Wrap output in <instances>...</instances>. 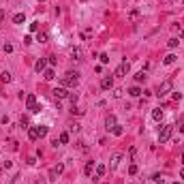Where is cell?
Returning <instances> with one entry per match:
<instances>
[{
  "label": "cell",
  "mask_w": 184,
  "mask_h": 184,
  "mask_svg": "<svg viewBox=\"0 0 184 184\" xmlns=\"http://www.w3.org/2000/svg\"><path fill=\"white\" fill-rule=\"evenodd\" d=\"M77 84H79V73L69 71V73H64V75H62V86L64 88H75Z\"/></svg>",
  "instance_id": "1"
},
{
  "label": "cell",
  "mask_w": 184,
  "mask_h": 184,
  "mask_svg": "<svg viewBox=\"0 0 184 184\" xmlns=\"http://www.w3.org/2000/svg\"><path fill=\"white\" fill-rule=\"evenodd\" d=\"M171 135H173V124H165L159 133V143H167L171 139Z\"/></svg>",
  "instance_id": "2"
},
{
  "label": "cell",
  "mask_w": 184,
  "mask_h": 184,
  "mask_svg": "<svg viewBox=\"0 0 184 184\" xmlns=\"http://www.w3.org/2000/svg\"><path fill=\"white\" fill-rule=\"evenodd\" d=\"M128 69H131V67H128V62L124 60V62H120V64H118V69H116V73H114V75H116V77H124L126 73H128Z\"/></svg>",
  "instance_id": "3"
},
{
  "label": "cell",
  "mask_w": 184,
  "mask_h": 184,
  "mask_svg": "<svg viewBox=\"0 0 184 184\" xmlns=\"http://www.w3.org/2000/svg\"><path fill=\"white\" fill-rule=\"evenodd\" d=\"M51 92H54V96H56L58 101H60V99H69V92H67V88H64V86H60V88H54Z\"/></svg>",
  "instance_id": "4"
},
{
  "label": "cell",
  "mask_w": 184,
  "mask_h": 184,
  "mask_svg": "<svg viewBox=\"0 0 184 184\" xmlns=\"http://www.w3.org/2000/svg\"><path fill=\"white\" fill-rule=\"evenodd\" d=\"M101 88H103V90H112L114 88V77L112 75L103 77V79H101Z\"/></svg>",
  "instance_id": "5"
},
{
  "label": "cell",
  "mask_w": 184,
  "mask_h": 184,
  "mask_svg": "<svg viewBox=\"0 0 184 184\" xmlns=\"http://www.w3.org/2000/svg\"><path fill=\"white\" fill-rule=\"evenodd\" d=\"M62 171H64V165H56V167H51L49 169V180H56Z\"/></svg>",
  "instance_id": "6"
},
{
  "label": "cell",
  "mask_w": 184,
  "mask_h": 184,
  "mask_svg": "<svg viewBox=\"0 0 184 184\" xmlns=\"http://www.w3.org/2000/svg\"><path fill=\"white\" fill-rule=\"evenodd\" d=\"M120 161H122V154H120V152H116V154L112 156V161H109V169L114 171V169L118 167V165H120Z\"/></svg>",
  "instance_id": "7"
},
{
  "label": "cell",
  "mask_w": 184,
  "mask_h": 184,
  "mask_svg": "<svg viewBox=\"0 0 184 184\" xmlns=\"http://www.w3.org/2000/svg\"><path fill=\"white\" fill-rule=\"evenodd\" d=\"M169 90H171V81L167 79V81H163V84H161V88H159V92H156V94H159V96H165Z\"/></svg>",
  "instance_id": "8"
},
{
  "label": "cell",
  "mask_w": 184,
  "mask_h": 184,
  "mask_svg": "<svg viewBox=\"0 0 184 184\" xmlns=\"http://www.w3.org/2000/svg\"><path fill=\"white\" fill-rule=\"evenodd\" d=\"M45 69H47V60H45V58H39V60H36V64H34V71H36V73H43Z\"/></svg>",
  "instance_id": "9"
},
{
  "label": "cell",
  "mask_w": 184,
  "mask_h": 184,
  "mask_svg": "<svg viewBox=\"0 0 184 184\" xmlns=\"http://www.w3.org/2000/svg\"><path fill=\"white\" fill-rule=\"evenodd\" d=\"M34 105H36V96H34V94H26V107H28L30 112H32Z\"/></svg>",
  "instance_id": "10"
},
{
  "label": "cell",
  "mask_w": 184,
  "mask_h": 184,
  "mask_svg": "<svg viewBox=\"0 0 184 184\" xmlns=\"http://www.w3.org/2000/svg\"><path fill=\"white\" fill-rule=\"evenodd\" d=\"M118 124V120H116V116H107V120H105V128L107 131H112V128Z\"/></svg>",
  "instance_id": "11"
},
{
  "label": "cell",
  "mask_w": 184,
  "mask_h": 184,
  "mask_svg": "<svg viewBox=\"0 0 184 184\" xmlns=\"http://www.w3.org/2000/svg\"><path fill=\"white\" fill-rule=\"evenodd\" d=\"M71 56H73V60H81L84 49H81V47H73V49H71Z\"/></svg>",
  "instance_id": "12"
},
{
  "label": "cell",
  "mask_w": 184,
  "mask_h": 184,
  "mask_svg": "<svg viewBox=\"0 0 184 184\" xmlns=\"http://www.w3.org/2000/svg\"><path fill=\"white\" fill-rule=\"evenodd\" d=\"M28 137H30L32 141H36V139H39V128H36V126H30V128H28Z\"/></svg>",
  "instance_id": "13"
},
{
  "label": "cell",
  "mask_w": 184,
  "mask_h": 184,
  "mask_svg": "<svg viewBox=\"0 0 184 184\" xmlns=\"http://www.w3.org/2000/svg\"><path fill=\"white\" fill-rule=\"evenodd\" d=\"M43 77L49 81V79H54V77H56V73H54V69H45V71H43Z\"/></svg>",
  "instance_id": "14"
},
{
  "label": "cell",
  "mask_w": 184,
  "mask_h": 184,
  "mask_svg": "<svg viewBox=\"0 0 184 184\" xmlns=\"http://www.w3.org/2000/svg\"><path fill=\"white\" fill-rule=\"evenodd\" d=\"M128 94H131V96H139V94H141V88H139V86L128 88Z\"/></svg>",
  "instance_id": "15"
},
{
  "label": "cell",
  "mask_w": 184,
  "mask_h": 184,
  "mask_svg": "<svg viewBox=\"0 0 184 184\" xmlns=\"http://www.w3.org/2000/svg\"><path fill=\"white\" fill-rule=\"evenodd\" d=\"M152 118H154L156 122H161V120H163V109H154V112H152Z\"/></svg>",
  "instance_id": "16"
},
{
  "label": "cell",
  "mask_w": 184,
  "mask_h": 184,
  "mask_svg": "<svg viewBox=\"0 0 184 184\" xmlns=\"http://www.w3.org/2000/svg\"><path fill=\"white\" fill-rule=\"evenodd\" d=\"M105 171H107L105 165H96V178H103V176H105Z\"/></svg>",
  "instance_id": "17"
},
{
  "label": "cell",
  "mask_w": 184,
  "mask_h": 184,
  "mask_svg": "<svg viewBox=\"0 0 184 184\" xmlns=\"http://www.w3.org/2000/svg\"><path fill=\"white\" fill-rule=\"evenodd\" d=\"M163 62L165 64H173V62H176V54H167V56L163 58Z\"/></svg>",
  "instance_id": "18"
},
{
  "label": "cell",
  "mask_w": 184,
  "mask_h": 184,
  "mask_svg": "<svg viewBox=\"0 0 184 184\" xmlns=\"http://www.w3.org/2000/svg\"><path fill=\"white\" fill-rule=\"evenodd\" d=\"M112 133H114V135H116V137H120V135H124V128H122V126H120V124H116V126H114V128H112Z\"/></svg>",
  "instance_id": "19"
},
{
  "label": "cell",
  "mask_w": 184,
  "mask_h": 184,
  "mask_svg": "<svg viewBox=\"0 0 184 184\" xmlns=\"http://www.w3.org/2000/svg\"><path fill=\"white\" fill-rule=\"evenodd\" d=\"M0 79H2V81H4V84H9V81H11V79H13V75H11V73H9V71H4V73H2V75H0Z\"/></svg>",
  "instance_id": "20"
},
{
  "label": "cell",
  "mask_w": 184,
  "mask_h": 184,
  "mask_svg": "<svg viewBox=\"0 0 184 184\" xmlns=\"http://www.w3.org/2000/svg\"><path fill=\"white\" fill-rule=\"evenodd\" d=\"M13 22H15V24H24V22H26V15H24V13H17V15L13 17Z\"/></svg>",
  "instance_id": "21"
},
{
  "label": "cell",
  "mask_w": 184,
  "mask_h": 184,
  "mask_svg": "<svg viewBox=\"0 0 184 184\" xmlns=\"http://www.w3.org/2000/svg\"><path fill=\"white\" fill-rule=\"evenodd\" d=\"M92 167H94V161H88V163H86V169H84L86 176H92Z\"/></svg>",
  "instance_id": "22"
},
{
  "label": "cell",
  "mask_w": 184,
  "mask_h": 184,
  "mask_svg": "<svg viewBox=\"0 0 184 184\" xmlns=\"http://www.w3.org/2000/svg\"><path fill=\"white\" fill-rule=\"evenodd\" d=\"M36 41H39V43H45V41H47V34H45V32H39V34H36Z\"/></svg>",
  "instance_id": "23"
},
{
  "label": "cell",
  "mask_w": 184,
  "mask_h": 184,
  "mask_svg": "<svg viewBox=\"0 0 184 184\" xmlns=\"http://www.w3.org/2000/svg\"><path fill=\"white\" fill-rule=\"evenodd\" d=\"M143 79H146V73H143V71H139V73L135 75V81L139 84V81H143Z\"/></svg>",
  "instance_id": "24"
},
{
  "label": "cell",
  "mask_w": 184,
  "mask_h": 184,
  "mask_svg": "<svg viewBox=\"0 0 184 184\" xmlns=\"http://www.w3.org/2000/svg\"><path fill=\"white\" fill-rule=\"evenodd\" d=\"M36 128H39V137H45V135H47V131H49L47 126H36Z\"/></svg>",
  "instance_id": "25"
},
{
  "label": "cell",
  "mask_w": 184,
  "mask_h": 184,
  "mask_svg": "<svg viewBox=\"0 0 184 184\" xmlns=\"http://www.w3.org/2000/svg\"><path fill=\"white\" fill-rule=\"evenodd\" d=\"M60 143H69V133H60Z\"/></svg>",
  "instance_id": "26"
},
{
  "label": "cell",
  "mask_w": 184,
  "mask_h": 184,
  "mask_svg": "<svg viewBox=\"0 0 184 184\" xmlns=\"http://www.w3.org/2000/svg\"><path fill=\"white\" fill-rule=\"evenodd\" d=\"M20 126H22V128H30V126H28V118H26V116H22V120H20Z\"/></svg>",
  "instance_id": "27"
},
{
  "label": "cell",
  "mask_w": 184,
  "mask_h": 184,
  "mask_svg": "<svg viewBox=\"0 0 184 184\" xmlns=\"http://www.w3.org/2000/svg\"><path fill=\"white\" fill-rule=\"evenodd\" d=\"M81 36H84V39H92V28H86L81 32Z\"/></svg>",
  "instance_id": "28"
},
{
  "label": "cell",
  "mask_w": 184,
  "mask_h": 184,
  "mask_svg": "<svg viewBox=\"0 0 184 184\" xmlns=\"http://www.w3.org/2000/svg\"><path fill=\"white\" fill-rule=\"evenodd\" d=\"M137 171H139L137 165H131V167H128V173H131V176H137Z\"/></svg>",
  "instance_id": "29"
},
{
  "label": "cell",
  "mask_w": 184,
  "mask_h": 184,
  "mask_svg": "<svg viewBox=\"0 0 184 184\" xmlns=\"http://www.w3.org/2000/svg\"><path fill=\"white\" fill-rule=\"evenodd\" d=\"M2 49H4V54H11V51H13V45H11V43H4Z\"/></svg>",
  "instance_id": "30"
},
{
  "label": "cell",
  "mask_w": 184,
  "mask_h": 184,
  "mask_svg": "<svg viewBox=\"0 0 184 184\" xmlns=\"http://www.w3.org/2000/svg\"><path fill=\"white\" fill-rule=\"evenodd\" d=\"M178 43H180L178 39H169V43H167V45H169L171 49H176V47H178Z\"/></svg>",
  "instance_id": "31"
},
{
  "label": "cell",
  "mask_w": 184,
  "mask_h": 184,
  "mask_svg": "<svg viewBox=\"0 0 184 184\" xmlns=\"http://www.w3.org/2000/svg\"><path fill=\"white\" fill-rule=\"evenodd\" d=\"M99 60L103 62V64H107V62H109V56H107V54H101V56H99Z\"/></svg>",
  "instance_id": "32"
},
{
  "label": "cell",
  "mask_w": 184,
  "mask_h": 184,
  "mask_svg": "<svg viewBox=\"0 0 184 184\" xmlns=\"http://www.w3.org/2000/svg\"><path fill=\"white\" fill-rule=\"evenodd\" d=\"M69 101H71L73 105H75V103H77V94H69Z\"/></svg>",
  "instance_id": "33"
},
{
  "label": "cell",
  "mask_w": 184,
  "mask_h": 184,
  "mask_svg": "<svg viewBox=\"0 0 184 184\" xmlns=\"http://www.w3.org/2000/svg\"><path fill=\"white\" fill-rule=\"evenodd\" d=\"M128 17H131V20H137V17H139V13H137V11H131V13H128Z\"/></svg>",
  "instance_id": "34"
},
{
  "label": "cell",
  "mask_w": 184,
  "mask_h": 184,
  "mask_svg": "<svg viewBox=\"0 0 184 184\" xmlns=\"http://www.w3.org/2000/svg\"><path fill=\"white\" fill-rule=\"evenodd\" d=\"M4 17H7V13H4V9H0V24L4 22Z\"/></svg>",
  "instance_id": "35"
},
{
  "label": "cell",
  "mask_w": 184,
  "mask_h": 184,
  "mask_svg": "<svg viewBox=\"0 0 184 184\" xmlns=\"http://www.w3.org/2000/svg\"><path fill=\"white\" fill-rule=\"evenodd\" d=\"M30 30H32V32H36V30H39V24H36V22H34V24H30Z\"/></svg>",
  "instance_id": "36"
},
{
  "label": "cell",
  "mask_w": 184,
  "mask_h": 184,
  "mask_svg": "<svg viewBox=\"0 0 184 184\" xmlns=\"http://www.w3.org/2000/svg\"><path fill=\"white\" fill-rule=\"evenodd\" d=\"M180 178H182V180H184V167H182V171H180Z\"/></svg>",
  "instance_id": "37"
},
{
  "label": "cell",
  "mask_w": 184,
  "mask_h": 184,
  "mask_svg": "<svg viewBox=\"0 0 184 184\" xmlns=\"http://www.w3.org/2000/svg\"><path fill=\"white\" fill-rule=\"evenodd\" d=\"M180 131H182V133H184V122H182V126H180Z\"/></svg>",
  "instance_id": "38"
},
{
  "label": "cell",
  "mask_w": 184,
  "mask_h": 184,
  "mask_svg": "<svg viewBox=\"0 0 184 184\" xmlns=\"http://www.w3.org/2000/svg\"><path fill=\"white\" fill-rule=\"evenodd\" d=\"M182 163H184V154H182Z\"/></svg>",
  "instance_id": "39"
},
{
  "label": "cell",
  "mask_w": 184,
  "mask_h": 184,
  "mask_svg": "<svg viewBox=\"0 0 184 184\" xmlns=\"http://www.w3.org/2000/svg\"><path fill=\"white\" fill-rule=\"evenodd\" d=\"M39 2H45V0H39Z\"/></svg>",
  "instance_id": "40"
},
{
  "label": "cell",
  "mask_w": 184,
  "mask_h": 184,
  "mask_svg": "<svg viewBox=\"0 0 184 184\" xmlns=\"http://www.w3.org/2000/svg\"><path fill=\"white\" fill-rule=\"evenodd\" d=\"M173 184H180V182H173Z\"/></svg>",
  "instance_id": "41"
}]
</instances>
